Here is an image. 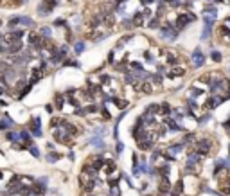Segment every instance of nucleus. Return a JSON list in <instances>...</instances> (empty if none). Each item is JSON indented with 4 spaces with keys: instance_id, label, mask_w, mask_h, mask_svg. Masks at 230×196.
<instances>
[{
    "instance_id": "nucleus-6",
    "label": "nucleus",
    "mask_w": 230,
    "mask_h": 196,
    "mask_svg": "<svg viewBox=\"0 0 230 196\" xmlns=\"http://www.w3.org/2000/svg\"><path fill=\"white\" fill-rule=\"evenodd\" d=\"M223 103V99L220 97V95H211V99L205 103V110H212V108H216V106H220Z\"/></svg>"
},
{
    "instance_id": "nucleus-24",
    "label": "nucleus",
    "mask_w": 230,
    "mask_h": 196,
    "mask_svg": "<svg viewBox=\"0 0 230 196\" xmlns=\"http://www.w3.org/2000/svg\"><path fill=\"white\" fill-rule=\"evenodd\" d=\"M29 149H31V153H32L34 157H40V151H38V148H34V146L31 144V146H29Z\"/></svg>"
},
{
    "instance_id": "nucleus-21",
    "label": "nucleus",
    "mask_w": 230,
    "mask_h": 196,
    "mask_svg": "<svg viewBox=\"0 0 230 196\" xmlns=\"http://www.w3.org/2000/svg\"><path fill=\"white\" fill-rule=\"evenodd\" d=\"M131 25H133V22H131V20H122V27H124L126 31H130V29H131Z\"/></svg>"
},
{
    "instance_id": "nucleus-13",
    "label": "nucleus",
    "mask_w": 230,
    "mask_h": 196,
    "mask_svg": "<svg viewBox=\"0 0 230 196\" xmlns=\"http://www.w3.org/2000/svg\"><path fill=\"white\" fill-rule=\"evenodd\" d=\"M211 32H212V25H211V23H205V27H203V32H202V40H207V38H211Z\"/></svg>"
},
{
    "instance_id": "nucleus-15",
    "label": "nucleus",
    "mask_w": 230,
    "mask_h": 196,
    "mask_svg": "<svg viewBox=\"0 0 230 196\" xmlns=\"http://www.w3.org/2000/svg\"><path fill=\"white\" fill-rule=\"evenodd\" d=\"M32 18H29V16H20V25H25V27H32Z\"/></svg>"
},
{
    "instance_id": "nucleus-18",
    "label": "nucleus",
    "mask_w": 230,
    "mask_h": 196,
    "mask_svg": "<svg viewBox=\"0 0 230 196\" xmlns=\"http://www.w3.org/2000/svg\"><path fill=\"white\" fill-rule=\"evenodd\" d=\"M74 50H76L77 54H81V52L85 50V43H83V41H77V43L74 45Z\"/></svg>"
},
{
    "instance_id": "nucleus-30",
    "label": "nucleus",
    "mask_w": 230,
    "mask_h": 196,
    "mask_svg": "<svg viewBox=\"0 0 230 196\" xmlns=\"http://www.w3.org/2000/svg\"><path fill=\"white\" fill-rule=\"evenodd\" d=\"M122 148H124V146H122V144H121V142H119V144H117V151H119V153H121V151H122Z\"/></svg>"
},
{
    "instance_id": "nucleus-9",
    "label": "nucleus",
    "mask_w": 230,
    "mask_h": 196,
    "mask_svg": "<svg viewBox=\"0 0 230 196\" xmlns=\"http://www.w3.org/2000/svg\"><path fill=\"white\" fill-rule=\"evenodd\" d=\"M9 126H13V119H11L9 115H4V117L0 119V130H7Z\"/></svg>"
},
{
    "instance_id": "nucleus-14",
    "label": "nucleus",
    "mask_w": 230,
    "mask_h": 196,
    "mask_svg": "<svg viewBox=\"0 0 230 196\" xmlns=\"http://www.w3.org/2000/svg\"><path fill=\"white\" fill-rule=\"evenodd\" d=\"M166 59H167V63H169V65H178V63H180V58H178L176 54H173V52H169Z\"/></svg>"
},
{
    "instance_id": "nucleus-5",
    "label": "nucleus",
    "mask_w": 230,
    "mask_h": 196,
    "mask_svg": "<svg viewBox=\"0 0 230 196\" xmlns=\"http://www.w3.org/2000/svg\"><path fill=\"white\" fill-rule=\"evenodd\" d=\"M205 63V56H203V52L200 50V49H196L194 52H193V65L198 68V67H202Z\"/></svg>"
},
{
    "instance_id": "nucleus-11",
    "label": "nucleus",
    "mask_w": 230,
    "mask_h": 196,
    "mask_svg": "<svg viewBox=\"0 0 230 196\" xmlns=\"http://www.w3.org/2000/svg\"><path fill=\"white\" fill-rule=\"evenodd\" d=\"M148 27L149 29H157V27H160V16H151L149 20H148Z\"/></svg>"
},
{
    "instance_id": "nucleus-7",
    "label": "nucleus",
    "mask_w": 230,
    "mask_h": 196,
    "mask_svg": "<svg viewBox=\"0 0 230 196\" xmlns=\"http://www.w3.org/2000/svg\"><path fill=\"white\" fill-rule=\"evenodd\" d=\"M185 67H173L169 72H167V76L169 77H182V76H185Z\"/></svg>"
},
{
    "instance_id": "nucleus-20",
    "label": "nucleus",
    "mask_w": 230,
    "mask_h": 196,
    "mask_svg": "<svg viewBox=\"0 0 230 196\" xmlns=\"http://www.w3.org/2000/svg\"><path fill=\"white\" fill-rule=\"evenodd\" d=\"M7 140H16V139H20V135L18 133H13V131H7Z\"/></svg>"
},
{
    "instance_id": "nucleus-27",
    "label": "nucleus",
    "mask_w": 230,
    "mask_h": 196,
    "mask_svg": "<svg viewBox=\"0 0 230 196\" xmlns=\"http://www.w3.org/2000/svg\"><path fill=\"white\" fill-rule=\"evenodd\" d=\"M54 25H65V20H61V18H59V20H56V22H54Z\"/></svg>"
},
{
    "instance_id": "nucleus-25",
    "label": "nucleus",
    "mask_w": 230,
    "mask_h": 196,
    "mask_svg": "<svg viewBox=\"0 0 230 196\" xmlns=\"http://www.w3.org/2000/svg\"><path fill=\"white\" fill-rule=\"evenodd\" d=\"M110 196H119V187H117V185H113V187H112V191H110Z\"/></svg>"
},
{
    "instance_id": "nucleus-16",
    "label": "nucleus",
    "mask_w": 230,
    "mask_h": 196,
    "mask_svg": "<svg viewBox=\"0 0 230 196\" xmlns=\"http://www.w3.org/2000/svg\"><path fill=\"white\" fill-rule=\"evenodd\" d=\"M18 23H20V16H13L9 20V23H7V27L9 29H14V25H18Z\"/></svg>"
},
{
    "instance_id": "nucleus-2",
    "label": "nucleus",
    "mask_w": 230,
    "mask_h": 196,
    "mask_svg": "<svg viewBox=\"0 0 230 196\" xmlns=\"http://www.w3.org/2000/svg\"><path fill=\"white\" fill-rule=\"evenodd\" d=\"M194 20H196V14L194 13H180L178 18H176V29H185Z\"/></svg>"
},
{
    "instance_id": "nucleus-10",
    "label": "nucleus",
    "mask_w": 230,
    "mask_h": 196,
    "mask_svg": "<svg viewBox=\"0 0 230 196\" xmlns=\"http://www.w3.org/2000/svg\"><path fill=\"white\" fill-rule=\"evenodd\" d=\"M50 11H52V7H49V5H47V4H45L43 0H41V4L38 5V13H40L41 16H47V14H49Z\"/></svg>"
},
{
    "instance_id": "nucleus-19",
    "label": "nucleus",
    "mask_w": 230,
    "mask_h": 196,
    "mask_svg": "<svg viewBox=\"0 0 230 196\" xmlns=\"http://www.w3.org/2000/svg\"><path fill=\"white\" fill-rule=\"evenodd\" d=\"M41 34H43L45 38H50V36H52V31H50V27H43V29H41Z\"/></svg>"
},
{
    "instance_id": "nucleus-3",
    "label": "nucleus",
    "mask_w": 230,
    "mask_h": 196,
    "mask_svg": "<svg viewBox=\"0 0 230 196\" xmlns=\"http://www.w3.org/2000/svg\"><path fill=\"white\" fill-rule=\"evenodd\" d=\"M211 148H212V140H209V139H202V140L196 142L194 151H196L198 155H209Z\"/></svg>"
},
{
    "instance_id": "nucleus-12",
    "label": "nucleus",
    "mask_w": 230,
    "mask_h": 196,
    "mask_svg": "<svg viewBox=\"0 0 230 196\" xmlns=\"http://www.w3.org/2000/svg\"><path fill=\"white\" fill-rule=\"evenodd\" d=\"M31 131L36 135V137H41V130H40V119L36 117L34 121H32V126H31Z\"/></svg>"
},
{
    "instance_id": "nucleus-8",
    "label": "nucleus",
    "mask_w": 230,
    "mask_h": 196,
    "mask_svg": "<svg viewBox=\"0 0 230 196\" xmlns=\"http://www.w3.org/2000/svg\"><path fill=\"white\" fill-rule=\"evenodd\" d=\"M131 22H133V25H135V27H142V25H144V22H146V18H144L142 11H140V13H135V14H133V18H131Z\"/></svg>"
},
{
    "instance_id": "nucleus-4",
    "label": "nucleus",
    "mask_w": 230,
    "mask_h": 196,
    "mask_svg": "<svg viewBox=\"0 0 230 196\" xmlns=\"http://www.w3.org/2000/svg\"><path fill=\"white\" fill-rule=\"evenodd\" d=\"M162 29H160V36L164 38V40H175L176 38V34H178V29L176 27H173V25H160Z\"/></svg>"
},
{
    "instance_id": "nucleus-1",
    "label": "nucleus",
    "mask_w": 230,
    "mask_h": 196,
    "mask_svg": "<svg viewBox=\"0 0 230 196\" xmlns=\"http://www.w3.org/2000/svg\"><path fill=\"white\" fill-rule=\"evenodd\" d=\"M216 176H218V182H220V189L225 193V194H230V171L227 169H221V167H216Z\"/></svg>"
},
{
    "instance_id": "nucleus-22",
    "label": "nucleus",
    "mask_w": 230,
    "mask_h": 196,
    "mask_svg": "<svg viewBox=\"0 0 230 196\" xmlns=\"http://www.w3.org/2000/svg\"><path fill=\"white\" fill-rule=\"evenodd\" d=\"M211 56H212V59H214V61H221V52L212 50V54H211Z\"/></svg>"
},
{
    "instance_id": "nucleus-23",
    "label": "nucleus",
    "mask_w": 230,
    "mask_h": 196,
    "mask_svg": "<svg viewBox=\"0 0 230 196\" xmlns=\"http://www.w3.org/2000/svg\"><path fill=\"white\" fill-rule=\"evenodd\" d=\"M115 104H117L119 108H126V106H128V101H121V99H115Z\"/></svg>"
},
{
    "instance_id": "nucleus-26",
    "label": "nucleus",
    "mask_w": 230,
    "mask_h": 196,
    "mask_svg": "<svg viewBox=\"0 0 230 196\" xmlns=\"http://www.w3.org/2000/svg\"><path fill=\"white\" fill-rule=\"evenodd\" d=\"M223 128H225V130H227V131L230 133V119L227 121V122H225V124H223Z\"/></svg>"
},
{
    "instance_id": "nucleus-17",
    "label": "nucleus",
    "mask_w": 230,
    "mask_h": 196,
    "mask_svg": "<svg viewBox=\"0 0 230 196\" xmlns=\"http://www.w3.org/2000/svg\"><path fill=\"white\" fill-rule=\"evenodd\" d=\"M59 157H61V155H58V153H50V151H49L47 160H49V162H58V160H59Z\"/></svg>"
},
{
    "instance_id": "nucleus-28",
    "label": "nucleus",
    "mask_w": 230,
    "mask_h": 196,
    "mask_svg": "<svg viewBox=\"0 0 230 196\" xmlns=\"http://www.w3.org/2000/svg\"><path fill=\"white\" fill-rule=\"evenodd\" d=\"M211 2H218V4H230V0H211Z\"/></svg>"
},
{
    "instance_id": "nucleus-29",
    "label": "nucleus",
    "mask_w": 230,
    "mask_h": 196,
    "mask_svg": "<svg viewBox=\"0 0 230 196\" xmlns=\"http://www.w3.org/2000/svg\"><path fill=\"white\" fill-rule=\"evenodd\" d=\"M45 110H47V112H50V113H52V110H54V108H52V106H50V104H47V106H45Z\"/></svg>"
}]
</instances>
